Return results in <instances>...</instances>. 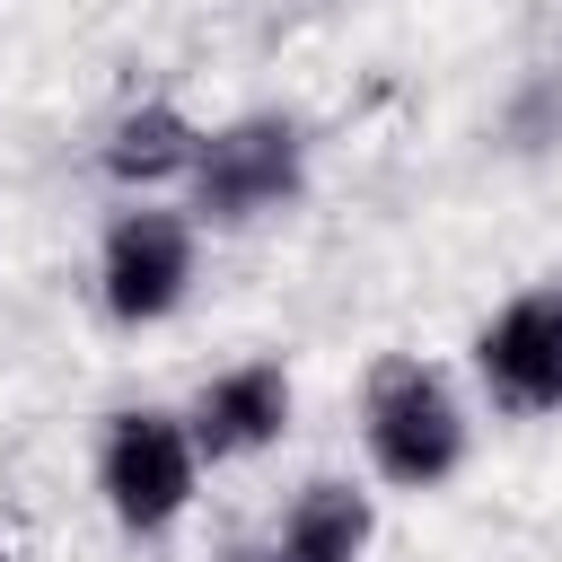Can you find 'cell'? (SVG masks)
<instances>
[{
	"instance_id": "ba28073f",
	"label": "cell",
	"mask_w": 562,
	"mask_h": 562,
	"mask_svg": "<svg viewBox=\"0 0 562 562\" xmlns=\"http://www.w3.org/2000/svg\"><path fill=\"white\" fill-rule=\"evenodd\" d=\"M193 149L202 132L176 114V105H132L105 140V176L114 184H158V176H193Z\"/></svg>"
},
{
	"instance_id": "6da1fadb",
	"label": "cell",
	"mask_w": 562,
	"mask_h": 562,
	"mask_svg": "<svg viewBox=\"0 0 562 562\" xmlns=\"http://www.w3.org/2000/svg\"><path fill=\"white\" fill-rule=\"evenodd\" d=\"M369 457L404 492H430V483H448L465 465V413H457L439 369L378 360V378H369Z\"/></svg>"
},
{
	"instance_id": "52a82bcc",
	"label": "cell",
	"mask_w": 562,
	"mask_h": 562,
	"mask_svg": "<svg viewBox=\"0 0 562 562\" xmlns=\"http://www.w3.org/2000/svg\"><path fill=\"white\" fill-rule=\"evenodd\" d=\"M369 536H378L369 492L325 474V483H307V492L290 501L281 536H272V562H360V553H369Z\"/></svg>"
},
{
	"instance_id": "277c9868",
	"label": "cell",
	"mask_w": 562,
	"mask_h": 562,
	"mask_svg": "<svg viewBox=\"0 0 562 562\" xmlns=\"http://www.w3.org/2000/svg\"><path fill=\"white\" fill-rule=\"evenodd\" d=\"M474 369H483V386H492L501 413H518V422L562 413V281L518 290L474 334Z\"/></svg>"
},
{
	"instance_id": "8992f818",
	"label": "cell",
	"mask_w": 562,
	"mask_h": 562,
	"mask_svg": "<svg viewBox=\"0 0 562 562\" xmlns=\"http://www.w3.org/2000/svg\"><path fill=\"white\" fill-rule=\"evenodd\" d=\"M281 422H290V378L272 360H246V369H228V378L202 386V404H193L184 430H193L202 457H255L263 439H281Z\"/></svg>"
},
{
	"instance_id": "3957f363",
	"label": "cell",
	"mask_w": 562,
	"mask_h": 562,
	"mask_svg": "<svg viewBox=\"0 0 562 562\" xmlns=\"http://www.w3.org/2000/svg\"><path fill=\"white\" fill-rule=\"evenodd\" d=\"M290 193H299V123H281V114H246V123H228L193 149V202L220 228L281 211Z\"/></svg>"
},
{
	"instance_id": "5b68a950",
	"label": "cell",
	"mask_w": 562,
	"mask_h": 562,
	"mask_svg": "<svg viewBox=\"0 0 562 562\" xmlns=\"http://www.w3.org/2000/svg\"><path fill=\"white\" fill-rule=\"evenodd\" d=\"M97 281H105V316L114 325H158L193 281V228L176 211H123L105 228Z\"/></svg>"
},
{
	"instance_id": "7a4b0ae2",
	"label": "cell",
	"mask_w": 562,
	"mask_h": 562,
	"mask_svg": "<svg viewBox=\"0 0 562 562\" xmlns=\"http://www.w3.org/2000/svg\"><path fill=\"white\" fill-rule=\"evenodd\" d=\"M193 465H202V448H193V430H184L176 413H114V430H105V448H97V492H105L114 527L158 536V527L184 518Z\"/></svg>"
}]
</instances>
